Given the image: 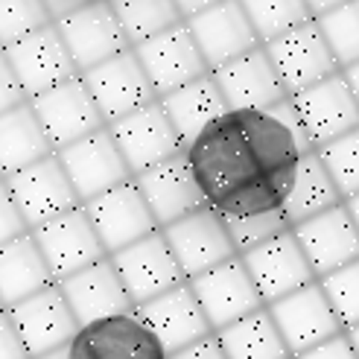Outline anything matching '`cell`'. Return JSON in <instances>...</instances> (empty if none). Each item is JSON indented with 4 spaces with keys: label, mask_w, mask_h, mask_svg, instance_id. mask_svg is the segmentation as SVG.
<instances>
[{
    "label": "cell",
    "mask_w": 359,
    "mask_h": 359,
    "mask_svg": "<svg viewBox=\"0 0 359 359\" xmlns=\"http://www.w3.org/2000/svg\"><path fill=\"white\" fill-rule=\"evenodd\" d=\"M187 161L208 205L222 219H245L283 210L298 172L280 175L269 167L237 111L225 114L205 135L196 137L187 147Z\"/></svg>",
    "instance_id": "obj_1"
},
{
    "label": "cell",
    "mask_w": 359,
    "mask_h": 359,
    "mask_svg": "<svg viewBox=\"0 0 359 359\" xmlns=\"http://www.w3.org/2000/svg\"><path fill=\"white\" fill-rule=\"evenodd\" d=\"M29 234L35 243H39L56 283H62L70 275H76L82 269L109 257V251H105L85 205L39 225L35 231H29Z\"/></svg>",
    "instance_id": "obj_2"
},
{
    "label": "cell",
    "mask_w": 359,
    "mask_h": 359,
    "mask_svg": "<svg viewBox=\"0 0 359 359\" xmlns=\"http://www.w3.org/2000/svg\"><path fill=\"white\" fill-rule=\"evenodd\" d=\"M29 105L56 152L105 129V120L97 109L91 91H88V85L82 82V76H74L39 97H32Z\"/></svg>",
    "instance_id": "obj_3"
},
{
    "label": "cell",
    "mask_w": 359,
    "mask_h": 359,
    "mask_svg": "<svg viewBox=\"0 0 359 359\" xmlns=\"http://www.w3.org/2000/svg\"><path fill=\"white\" fill-rule=\"evenodd\" d=\"M53 27L59 29L70 59L79 67V74L94 70L109 59L120 56V53L132 50L129 35H126L120 18L111 9L109 0H94V4H88L85 9L62 18V21H56Z\"/></svg>",
    "instance_id": "obj_4"
},
{
    "label": "cell",
    "mask_w": 359,
    "mask_h": 359,
    "mask_svg": "<svg viewBox=\"0 0 359 359\" xmlns=\"http://www.w3.org/2000/svg\"><path fill=\"white\" fill-rule=\"evenodd\" d=\"M263 47L278 70V76L283 79L290 97L307 91V88L325 82L336 74H342V67H339L318 21H307L304 27L286 32Z\"/></svg>",
    "instance_id": "obj_5"
},
{
    "label": "cell",
    "mask_w": 359,
    "mask_h": 359,
    "mask_svg": "<svg viewBox=\"0 0 359 359\" xmlns=\"http://www.w3.org/2000/svg\"><path fill=\"white\" fill-rule=\"evenodd\" d=\"M109 132L117 143V149L123 152L126 164H129L132 175H140L164 161L187 152L184 140L178 137L172 120L167 117L161 100L143 105V109L132 111L129 117H123L109 126Z\"/></svg>",
    "instance_id": "obj_6"
},
{
    "label": "cell",
    "mask_w": 359,
    "mask_h": 359,
    "mask_svg": "<svg viewBox=\"0 0 359 359\" xmlns=\"http://www.w3.org/2000/svg\"><path fill=\"white\" fill-rule=\"evenodd\" d=\"M4 182L12 193L18 210H21L24 222L29 225V231H35L39 225H44V222L56 219L62 213L82 205L79 193L74 184H70V178H67L56 152L44 161H39V164L4 178Z\"/></svg>",
    "instance_id": "obj_7"
},
{
    "label": "cell",
    "mask_w": 359,
    "mask_h": 359,
    "mask_svg": "<svg viewBox=\"0 0 359 359\" xmlns=\"http://www.w3.org/2000/svg\"><path fill=\"white\" fill-rule=\"evenodd\" d=\"M161 231H164V237L187 280L228 263L231 257H240L234 240L228 234L225 219L210 205Z\"/></svg>",
    "instance_id": "obj_8"
},
{
    "label": "cell",
    "mask_w": 359,
    "mask_h": 359,
    "mask_svg": "<svg viewBox=\"0 0 359 359\" xmlns=\"http://www.w3.org/2000/svg\"><path fill=\"white\" fill-rule=\"evenodd\" d=\"M67 359H170L137 310L79 327Z\"/></svg>",
    "instance_id": "obj_9"
},
{
    "label": "cell",
    "mask_w": 359,
    "mask_h": 359,
    "mask_svg": "<svg viewBox=\"0 0 359 359\" xmlns=\"http://www.w3.org/2000/svg\"><path fill=\"white\" fill-rule=\"evenodd\" d=\"M111 260L117 266L120 280L126 286V292H129L135 310L155 301L158 295L175 290V286L187 283L164 231H155L147 240L117 251V255H111Z\"/></svg>",
    "instance_id": "obj_10"
},
{
    "label": "cell",
    "mask_w": 359,
    "mask_h": 359,
    "mask_svg": "<svg viewBox=\"0 0 359 359\" xmlns=\"http://www.w3.org/2000/svg\"><path fill=\"white\" fill-rule=\"evenodd\" d=\"M82 82L88 85V91H91L105 126L129 117L132 111H137V109H143V105L158 100L135 47L120 53V56H114V59H109L105 65H100L94 70H85Z\"/></svg>",
    "instance_id": "obj_11"
},
{
    "label": "cell",
    "mask_w": 359,
    "mask_h": 359,
    "mask_svg": "<svg viewBox=\"0 0 359 359\" xmlns=\"http://www.w3.org/2000/svg\"><path fill=\"white\" fill-rule=\"evenodd\" d=\"M269 313H272L292 356H301L318 345H325L327 339L345 333L342 321H339L333 304L327 301L318 280L275 304H269Z\"/></svg>",
    "instance_id": "obj_12"
},
{
    "label": "cell",
    "mask_w": 359,
    "mask_h": 359,
    "mask_svg": "<svg viewBox=\"0 0 359 359\" xmlns=\"http://www.w3.org/2000/svg\"><path fill=\"white\" fill-rule=\"evenodd\" d=\"M240 257H243L266 307L318 280L292 228L283 231V234L275 240L245 251Z\"/></svg>",
    "instance_id": "obj_13"
},
{
    "label": "cell",
    "mask_w": 359,
    "mask_h": 359,
    "mask_svg": "<svg viewBox=\"0 0 359 359\" xmlns=\"http://www.w3.org/2000/svg\"><path fill=\"white\" fill-rule=\"evenodd\" d=\"M135 53H137L143 70H147L158 100L210 74V67L202 56L199 44H196L187 21L155 35L149 41L137 44Z\"/></svg>",
    "instance_id": "obj_14"
},
{
    "label": "cell",
    "mask_w": 359,
    "mask_h": 359,
    "mask_svg": "<svg viewBox=\"0 0 359 359\" xmlns=\"http://www.w3.org/2000/svg\"><path fill=\"white\" fill-rule=\"evenodd\" d=\"M62 167L70 178V184L76 187L82 205L94 202L97 196L109 193L126 182H132V170L126 164L123 152L117 149V143L109 132V126L94 135L82 137L74 147H67L62 152H56Z\"/></svg>",
    "instance_id": "obj_15"
},
{
    "label": "cell",
    "mask_w": 359,
    "mask_h": 359,
    "mask_svg": "<svg viewBox=\"0 0 359 359\" xmlns=\"http://www.w3.org/2000/svg\"><path fill=\"white\" fill-rule=\"evenodd\" d=\"M4 56L12 67V74L18 76V82H21L27 100L39 97L74 76H82L56 27L39 29L21 41L4 47Z\"/></svg>",
    "instance_id": "obj_16"
},
{
    "label": "cell",
    "mask_w": 359,
    "mask_h": 359,
    "mask_svg": "<svg viewBox=\"0 0 359 359\" xmlns=\"http://www.w3.org/2000/svg\"><path fill=\"white\" fill-rule=\"evenodd\" d=\"M190 286L202 304L213 333H219V330L234 325V321L266 307L243 257H231L228 263L210 269V272H205L199 278H193Z\"/></svg>",
    "instance_id": "obj_17"
},
{
    "label": "cell",
    "mask_w": 359,
    "mask_h": 359,
    "mask_svg": "<svg viewBox=\"0 0 359 359\" xmlns=\"http://www.w3.org/2000/svg\"><path fill=\"white\" fill-rule=\"evenodd\" d=\"M85 210L91 217L105 251H109V257L161 231L135 178L97 196L94 202L85 205Z\"/></svg>",
    "instance_id": "obj_18"
},
{
    "label": "cell",
    "mask_w": 359,
    "mask_h": 359,
    "mask_svg": "<svg viewBox=\"0 0 359 359\" xmlns=\"http://www.w3.org/2000/svg\"><path fill=\"white\" fill-rule=\"evenodd\" d=\"M6 313L15 321L18 333L24 339V348L29 351L32 359L67 348L79 333V321L74 310H70V304L65 301L59 283H53L44 292L15 304Z\"/></svg>",
    "instance_id": "obj_19"
},
{
    "label": "cell",
    "mask_w": 359,
    "mask_h": 359,
    "mask_svg": "<svg viewBox=\"0 0 359 359\" xmlns=\"http://www.w3.org/2000/svg\"><path fill=\"white\" fill-rule=\"evenodd\" d=\"M292 105L301 117V126L307 132L313 149H321L325 143L359 129V102L351 91L345 74H336L325 82L307 88V91L295 94Z\"/></svg>",
    "instance_id": "obj_20"
},
{
    "label": "cell",
    "mask_w": 359,
    "mask_h": 359,
    "mask_svg": "<svg viewBox=\"0 0 359 359\" xmlns=\"http://www.w3.org/2000/svg\"><path fill=\"white\" fill-rule=\"evenodd\" d=\"M187 27L202 50L210 74L245 56V53L263 47L240 0H222V4L187 18Z\"/></svg>",
    "instance_id": "obj_21"
},
{
    "label": "cell",
    "mask_w": 359,
    "mask_h": 359,
    "mask_svg": "<svg viewBox=\"0 0 359 359\" xmlns=\"http://www.w3.org/2000/svg\"><path fill=\"white\" fill-rule=\"evenodd\" d=\"M135 182L143 193V199H147L158 228H167L178 219L190 217V213L208 208V199L187 161V152L135 175Z\"/></svg>",
    "instance_id": "obj_22"
},
{
    "label": "cell",
    "mask_w": 359,
    "mask_h": 359,
    "mask_svg": "<svg viewBox=\"0 0 359 359\" xmlns=\"http://www.w3.org/2000/svg\"><path fill=\"white\" fill-rule=\"evenodd\" d=\"M213 79H217L231 111H266L290 100V91L278 76L266 47H257L231 65L213 70Z\"/></svg>",
    "instance_id": "obj_23"
},
{
    "label": "cell",
    "mask_w": 359,
    "mask_h": 359,
    "mask_svg": "<svg viewBox=\"0 0 359 359\" xmlns=\"http://www.w3.org/2000/svg\"><path fill=\"white\" fill-rule=\"evenodd\" d=\"M137 316L149 325V330L158 336V342L164 345L170 356L213 336V327L202 310L199 298L193 292L190 280L137 307Z\"/></svg>",
    "instance_id": "obj_24"
},
{
    "label": "cell",
    "mask_w": 359,
    "mask_h": 359,
    "mask_svg": "<svg viewBox=\"0 0 359 359\" xmlns=\"http://www.w3.org/2000/svg\"><path fill=\"white\" fill-rule=\"evenodd\" d=\"M292 231L318 280L359 260V228L353 225L345 202L295 225Z\"/></svg>",
    "instance_id": "obj_25"
},
{
    "label": "cell",
    "mask_w": 359,
    "mask_h": 359,
    "mask_svg": "<svg viewBox=\"0 0 359 359\" xmlns=\"http://www.w3.org/2000/svg\"><path fill=\"white\" fill-rule=\"evenodd\" d=\"M59 290H62L65 301L70 304V310H74L79 327L135 310V304H132L129 292H126L111 257L88 266L76 275H70L67 280L59 283Z\"/></svg>",
    "instance_id": "obj_26"
},
{
    "label": "cell",
    "mask_w": 359,
    "mask_h": 359,
    "mask_svg": "<svg viewBox=\"0 0 359 359\" xmlns=\"http://www.w3.org/2000/svg\"><path fill=\"white\" fill-rule=\"evenodd\" d=\"M161 105H164L167 117L172 120L178 137L184 140V149L199 135H205L217 120L231 114L213 74L196 79L184 88H178V91H172L167 97H161Z\"/></svg>",
    "instance_id": "obj_27"
},
{
    "label": "cell",
    "mask_w": 359,
    "mask_h": 359,
    "mask_svg": "<svg viewBox=\"0 0 359 359\" xmlns=\"http://www.w3.org/2000/svg\"><path fill=\"white\" fill-rule=\"evenodd\" d=\"M53 283L56 278L32 234H24L0 248V301L6 310L44 292Z\"/></svg>",
    "instance_id": "obj_28"
},
{
    "label": "cell",
    "mask_w": 359,
    "mask_h": 359,
    "mask_svg": "<svg viewBox=\"0 0 359 359\" xmlns=\"http://www.w3.org/2000/svg\"><path fill=\"white\" fill-rule=\"evenodd\" d=\"M53 152L56 149L47 140L29 100L6 114H0V175L4 178L39 164Z\"/></svg>",
    "instance_id": "obj_29"
},
{
    "label": "cell",
    "mask_w": 359,
    "mask_h": 359,
    "mask_svg": "<svg viewBox=\"0 0 359 359\" xmlns=\"http://www.w3.org/2000/svg\"><path fill=\"white\" fill-rule=\"evenodd\" d=\"M342 202H345L342 193H339V187L330 178L325 161L318 158V152L313 149L310 155H304L298 164V172H295L292 190L283 205V213H286V219H290V225L295 228L330 208H339Z\"/></svg>",
    "instance_id": "obj_30"
},
{
    "label": "cell",
    "mask_w": 359,
    "mask_h": 359,
    "mask_svg": "<svg viewBox=\"0 0 359 359\" xmlns=\"http://www.w3.org/2000/svg\"><path fill=\"white\" fill-rule=\"evenodd\" d=\"M228 359H292L269 307L251 313L217 333Z\"/></svg>",
    "instance_id": "obj_31"
},
{
    "label": "cell",
    "mask_w": 359,
    "mask_h": 359,
    "mask_svg": "<svg viewBox=\"0 0 359 359\" xmlns=\"http://www.w3.org/2000/svg\"><path fill=\"white\" fill-rule=\"evenodd\" d=\"M109 4L117 12L132 47L184 24V15L178 12L175 0H109Z\"/></svg>",
    "instance_id": "obj_32"
},
{
    "label": "cell",
    "mask_w": 359,
    "mask_h": 359,
    "mask_svg": "<svg viewBox=\"0 0 359 359\" xmlns=\"http://www.w3.org/2000/svg\"><path fill=\"white\" fill-rule=\"evenodd\" d=\"M240 4L263 44L316 21L307 0H240Z\"/></svg>",
    "instance_id": "obj_33"
},
{
    "label": "cell",
    "mask_w": 359,
    "mask_h": 359,
    "mask_svg": "<svg viewBox=\"0 0 359 359\" xmlns=\"http://www.w3.org/2000/svg\"><path fill=\"white\" fill-rule=\"evenodd\" d=\"M316 21L325 32L339 67L348 70L351 65H359V0H348L345 6L321 15Z\"/></svg>",
    "instance_id": "obj_34"
},
{
    "label": "cell",
    "mask_w": 359,
    "mask_h": 359,
    "mask_svg": "<svg viewBox=\"0 0 359 359\" xmlns=\"http://www.w3.org/2000/svg\"><path fill=\"white\" fill-rule=\"evenodd\" d=\"M316 152L325 161V167L336 182L339 193H342V199L348 202L353 196H359V129L325 143Z\"/></svg>",
    "instance_id": "obj_35"
},
{
    "label": "cell",
    "mask_w": 359,
    "mask_h": 359,
    "mask_svg": "<svg viewBox=\"0 0 359 359\" xmlns=\"http://www.w3.org/2000/svg\"><path fill=\"white\" fill-rule=\"evenodd\" d=\"M53 27L44 0H0V47Z\"/></svg>",
    "instance_id": "obj_36"
},
{
    "label": "cell",
    "mask_w": 359,
    "mask_h": 359,
    "mask_svg": "<svg viewBox=\"0 0 359 359\" xmlns=\"http://www.w3.org/2000/svg\"><path fill=\"white\" fill-rule=\"evenodd\" d=\"M321 290H325L327 301L333 304V310L342 321V327L351 330L359 325V260L351 266L339 269V272L321 278Z\"/></svg>",
    "instance_id": "obj_37"
},
{
    "label": "cell",
    "mask_w": 359,
    "mask_h": 359,
    "mask_svg": "<svg viewBox=\"0 0 359 359\" xmlns=\"http://www.w3.org/2000/svg\"><path fill=\"white\" fill-rule=\"evenodd\" d=\"M225 225H228L231 240L237 245V255H245V251L275 240L283 234V231L292 228L283 210L260 213V217H245V219H225Z\"/></svg>",
    "instance_id": "obj_38"
},
{
    "label": "cell",
    "mask_w": 359,
    "mask_h": 359,
    "mask_svg": "<svg viewBox=\"0 0 359 359\" xmlns=\"http://www.w3.org/2000/svg\"><path fill=\"white\" fill-rule=\"evenodd\" d=\"M24 234H29V225L24 222L6 182H0V248H4L6 243H12V240H18V237H24Z\"/></svg>",
    "instance_id": "obj_39"
},
{
    "label": "cell",
    "mask_w": 359,
    "mask_h": 359,
    "mask_svg": "<svg viewBox=\"0 0 359 359\" xmlns=\"http://www.w3.org/2000/svg\"><path fill=\"white\" fill-rule=\"evenodd\" d=\"M24 102H27L24 88H21V82H18V76L12 74L4 50H0V114L18 109V105H24Z\"/></svg>",
    "instance_id": "obj_40"
},
{
    "label": "cell",
    "mask_w": 359,
    "mask_h": 359,
    "mask_svg": "<svg viewBox=\"0 0 359 359\" xmlns=\"http://www.w3.org/2000/svg\"><path fill=\"white\" fill-rule=\"evenodd\" d=\"M0 359H32L6 310L0 313Z\"/></svg>",
    "instance_id": "obj_41"
},
{
    "label": "cell",
    "mask_w": 359,
    "mask_h": 359,
    "mask_svg": "<svg viewBox=\"0 0 359 359\" xmlns=\"http://www.w3.org/2000/svg\"><path fill=\"white\" fill-rule=\"evenodd\" d=\"M292 359H359L353 345H351V339L348 333H339L333 339H327L325 345H318L307 353H301V356H292Z\"/></svg>",
    "instance_id": "obj_42"
},
{
    "label": "cell",
    "mask_w": 359,
    "mask_h": 359,
    "mask_svg": "<svg viewBox=\"0 0 359 359\" xmlns=\"http://www.w3.org/2000/svg\"><path fill=\"white\" fill-rule=\"evenodd\" d=\"M170 359H228V356H225V351H222V345H219L217 333H213V336L202 339V342H196V345H190V348H184V351L172 353Z\"/></svg>",
    "instance_id": "obj_43"
},
{
    "label": "cell",
    "mask_w": 359,
    "mask_h": 359,
    "mask_svg": "<svg viewBox=\"0 0 359 359\" xmlns=\"http://www.w3.org/2000/svg\"><path fill=\"white\" fill-rule=\"evenodd\" d=\"M88 4H94V0H44V6L50 12V18H53V24L62 21V18H67V15L79 12V9H85Z\"/></svg>",
    "instance_id": "obj_44"
},
{
    "label": "cell",
    "mask_w": 359,
    "mask_h": 359,
    "mask_svg": "<svg viewBox=\"0 0 359 359\" xmlns=\"http://www.w3.org/2000/svg\"><path fill=\"white\" fill-rule=\"evenodd\" d=\"M217 4H222V0H175V6H178V12L184 15V21L193 18V15L205 12V9H210V6H217Z\"/></svg>",
    "instance_id": "obj_45"
},
{
    "label": "cell",
    "mask_w": 359,
    "mask_h": 359,
    "mask_svg": "<svg viewBox=\"0 0 359 359\" xmlns=\"http://www.w3.org/2000/svg\"><path fill=\"white\" fill-rule=\"evenodd\" d=\"M345 4H348V0H307L313 18H321V15H327V12L339 9V6H345Z\"/></svg>",
    "instance_id": "obj_46"
},
{
    "label": "cell",
    "mask_w": 359,
    "mask_h": 359,
    "mask_svg": "<svg viewBox=\"0 0 359 359\" xmlns=\"http://www.w3.org/2000/svg\"><path fill=\"white\" fill-rule=\"evenodd\" d=\"M342 74H345L351 91H353V97H356V102H359V65H351L348 70H342Z\"/></svg>",
    "instance_id": "obj_47"
},
{
    "label": "cell",
    "mask_w": 359,
    "mask_h": 359,
    "mask_svg": "<svg viewBox=\"0 0 359 359\" xmlns=\"http://www.w3.org/2000/svg\"><path fill=\"white\" fill-rule=\"evenodd\" d=\"M345 208H348V213H351L353 225L359 228V196H353V199H348V202H345Z\"/></svg>",
    "instance_id": "obj_48"
},
{
    "label": "cell",
    "mask_w": 359,
    "mask_h": 359,
    "mask_svg": "<svg viewBox=\"0 0 359 359\" xmlns=\"http://www.w3.org/2000/svg\"><path fill=\"white\" fill-rule=\"evenodd\" d=\"M345 333H348L351 345H353V351H356V356H359V325H356V327H351V330H345Z\"/></svg>",
    "instance_id": "obj_49"
},
{
    "label": "cell",
    "mask_w": 359,
    "mask_h": 359,
    "mask_svg": "<svg viewBox=\"0 0 359 359\" xmlns=\"http://www.w3.org/2000/svg\"><path fill=\"white\" fill-rule=\"evenodd\" d=\"M39 359H67V348H59V351H53L47 356H39Z\"/></svg>",
    "instance_id": "obj_50"
},
{
    "label": "cell",
    "mask_w": 359,
    "mask_h": 359,
    "mask_svg": "<svg viewBox=\"0 0 359 359\" xmlns=\"http://www.w3.org/2000/svg\"><path fill=\"white\" fill-rule=\"evenodd\" d=\"M4 310H6V307H4V301H0V313H4Z\"/></svg>",
    "instance_id": "obj_51"
},
{
    "label": "cell",
    "mask_w": 359,
    "mask_h": 359,
    "mask_svg": "<svg viewBox=\"0 0 359 359\" xmlns=\"http://www.w3.org/2000/svg\"><path fill=\"white\" fill-rule=\"evenodd\" d=\"M0 182H4V175H0Z\"/></svg>",
    "instance_id": "obj_52"
},
{
    "label": "cell",
    "mask_w": 359,
    "mask_h": 359,
    "mask_svg": "<svg viewBox=\"0 0 359 359\" xmlns=\"http://www.w3.org/2000/svg\"><path fill=\"white\" fill-rule=\"evenodd\" d=\"M0 50H4V47H0Z\"/></svg>",
    "instance_id": "obj_53"
}]
</instances>
